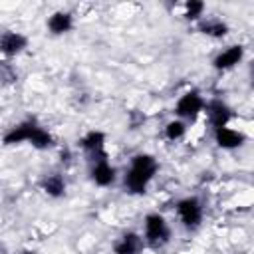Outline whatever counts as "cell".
I'll use <instances>...</instances> for the list:
<instances>
[{"label":"cell","mask_w":254,"mask_h":254,"mask_svg":"<svg viewBox=\"0 0 254 254\" xmlns=\"http://www.w3.org/2000/svg\"><path fill=\"white\" fill-rule=\"evenodd\" d=\"M157 173V161L151 155H135L131 167L125 173V189L131 194H143L149 181Z\"/></svg>","instance_id":"6da1fadb"},{"label":"cell","mask_w":254,"mask_h":254,"mask_svg":"<svg viewBox=\"0 0 254 254\" xmlns=\"http://www.w3.org/2000/svg\"><path fill=\"white\" fill-rule=\"evenodd\" d=\"M171 238V230H169V224L165 222V218L161 214H147L145 218V240L157 248V246H163L167 244Z\"/></svg>","instance_id":"7a4b0ae2"},{"label":"cell","mask_w":254,"mask_h":254,"mask_svg":"<svg viewBox=\"0 0 254 254\" xmlns=\"http://www.w3.org/2000/svg\"><path fill=\"white\" fill-rule=\"evenodd\" d=\"M177 214H179V218H181V222H183L185 226L194 228V226H198L200 220H202V204H200V200L194 198V196L183 198V200H179V204H177Z\"/></svg>","instance_id":"3957f363"},{"label":"cell","mask_w":254,"mask_h":254,"mask_svg":"<svg viewBox=\"0 0 254 254\" xmlns=\"http://www.w3.org/2000/svg\"><path fill=\"white\" fill-rule=\"evenodd\" d=\"M202 97L196 93V91H189V93H185L179 101H177V107H175V111H177V115L179 117H183V119H187V121H194L196 117H198V113L202 111Z\"/></svg>","instance_id":"277c9868"},{"label":"cell","mask_w":254,"mask_h":254,"mask_svg":"<svg viewBox=\"0 0 254 254\" xmlns=\"http://www.w3.org/2000/svg\"><path fill=\"white\" fill-rule=\"evenodd\" d=\"M91 179L97 187H109L115 181V169L107 163V155L95 159V163L91 167Z\"/></svg>","instance_id":"5b68a950"},{"label":"cell","mask_w":254,"mask_h":254,"mask_svg":"<svg viewBox=\"0 0 254 254\" xmlns=\"http://www.w3.org/2000/svg\"><path fill=\"white\" fill-rule=\"evenodd\" d=\"M206 111H208V121H210V125H212L214 129L226 127V123H228V121H230V117H232V113H230L228 105H226V103H222V101H218V99L210 101V103H208V107H206Z\"/></svg>","instance_id":"8992f818"},{"label":"cell","mask_w":254,"mask_h":254,"mask_svg":"<svg viewBox=\"0 0 254 254\" xmlns=\"http://www.w3.org/2000/svg\"><path fill=\"white\" fill-rule=\"evenodd\" d=\"M28 40L26 36L18 34V32H4L0 38V50L4 56H16L26 48Z\"/></svg>","instance_id":"52a82bcc"},{"label":"cell","mask_w":254,"mask_h":254,"mask_svg":"<svg viewBox=\"0 0 254 254\" xmlns=\"http://www.w3.org/2000/svg\"><path fill=\"white\" fill-rule=\"evenodd\" d=\"M242 56H244V48L242 46H230L224 52H220L214 58L212 64H214L216 69H230V67H234L242 60Z\"/></svg>","instance_id":"ba28073f"},{"label":"cell","mask_w":254,"mask_h":254,"mask_svg":"<svg viewBox=\"0 0 254 254\" xmlns=\"http://www.w3.org/2000/svg\"><path fill=\"white\" fill-rule=\"evenodd\" d=\"M214 139H216V145L222 149H236L244 143V135L240 131L230 129V127L214 129Z\"/></svg>","instance_id":"9c48e42d"},{"label":"cell","mask_w":254,"mask_h":254,"mask_svg":"<svg viewBox=\"0 0 254 254\" xmlns=\"http://www.w3.org/2000/svg\"><path fill=\"white\" fill-rule=\"evenodd\" d=\"M141 248H143V238H141L139 234H135V232L123 234V236L115 242V246H113L115 254H139Z\"/></svg>","instance_id":"30bf717a"},{"label":"cell","mask_w":254,"mask_h":254,"mask_svg":"<svg viewBox=\"0 0 254 254\" xmlns=\"http://www.w3.org/2000/svg\"><path fill=\"white\" fill-rule=\"evenodd\" d=\"M79 143H81V147H83L85 151H89V153H91L93 161L105 155V151H103L105 135H103L101 131H89V133H87V135H85V137H83Z\"/></svg>","instance_id":"8fae6325"},{"label":"cell","mask_w":254,"mask_h":254,"mask_svg":"<svg viewBox=\"0 0 254 254\" xmlns=\"http://www.w3.org/2000/svg\"><path fill=\"white\" fill-rule=\"evenodd\" d=\"M71 26H73V20H71V14H67V12H54L48 20V28L56 36L69 32Z\"/></svg>","instance_id":"7c38bea8"},{"label":"cell","mask_w":254,"mask_h":254,"mask_svg":"<svg viewBox=\"0 0 254 254\" xmlns=\"http://www.w3.org/2000/svg\"><path fill=\"white\" fill-rule=\"evenodd\" d=\"M42 189L50 194V196H54V198H58V196H62L64 192H65V181H64V177L62 175H48L44 181H42Z\"/></svg>","instance_id":"4fadbf2b"},{"label":"cell","mask_w":254,"mask_h":254,"mask_svg":"<svg viewBox=\"0 0 254 254\" xmlns=\"http://www.w3.org/2000/svg\"><path fill=\"white\" fill-rule=\"evenodd\" d=\"M30 131H32V121L20 123L18 127H14L12 131H8L4 135V143L6 145H14V143H24L30 139Z\"/></svg>","instance_id":"5bb4252c"},{"label":"cell","mask_w":254,"mask_h":254,"mask_svg":"<svg viewBox=\"0 0 254 254\" xmlns=\"http://www.w3.org/2000/svg\"><path fill=\"white\" fill-rule=\"evenodd\" d=\"M28 143H32L36 149H48V147L54 143V139H52V135H50L46 129H42L40 125H36V123L32 121V131H30Z\"/></svg>","instance_id":"9a60e30c"},{"label":"cell","mask_w":254,"mask_h":254,"mask_svg":"<svg viewBox=\"0 0 254 254\" xmlns=\"http://www.w3.org/2000/svg\"><path fill=\"white\" fill-rule=\"evenodd\" d=\"M198 30L206 36H212V38H222L228 34V26L220 20H204L198 24Z\"/></svg>","instance_id":"2e32d148"},{"label":"cell","mask_w":254,"mask_h":254,"mask_svg":"<svg viewBox=\"0 0 254 254\" xmlns=\"http://www.w3.org/2000/svg\"><path fill=\"white\" fill-rule=\"evenodd\" d=\"M185 131H187V127H185V123H183V121H179V119L169 121V123H167V127H165V135H167L171 141L181 139V137L185 135Z\"/></svg>","instance_id":"e0dca14e"},{"label":"cell","mask_w":254,"mask_h":254,"mask_svg":"<svg viewBox=\"0 0 254 254\" xmlns=\"http://www.w3.org/2000/svg\"><path fill=\"white\" fill-rule=\"evenodd\" d=\"M204 12V4L198 0H190L185 4V18L187 20H198Z\"/></svg>","instance_id":"ac0fdd59"},{"label":"cell","mask_w":254,"mask_h":254,"mask_svg":"<svg viewBox=\"0 0 254 254\" xmlns=\"http://www.w3.org/2000/svg\"><path fill=\"white\" fill-rule=\"evenodd\" d=\"M22 254H36V252H30V250H24Z\"/></svg>","instance_id":"d6986e66"},{"label":"cell","mask_w":254,"mask_h":254,"mask_svg":"<svg viewBox=\"0 0 254 254\" xmlns=\"http://www.w3.org/2000/svg\"><path fill=\"white\" fill-rule=\"evenodd\" d=\"M252 79H254V69H252Z\"/></svg>","instance_id":"ffe728a7"}]
</instances>
